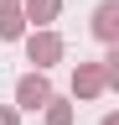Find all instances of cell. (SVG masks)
Segmentation results:
<instances>
[{"mask_svg":"<svg viewBox=\"0 0 119 125\" xmlns=\"http://www.w3.org/2000/svg\"><path fill=\"white\" fill-rule=\"evenodd\" d=\"M47 99H52V83H47L41 73H26L21 83H16V104H21V109H41Z\"/></svg>","mask_w":119,"mask_h":125,"instance_id":"cell-1","label":"cell"},{"mask_svg":"<svg viewBox=\"0 0 119 125\" xmlns=\"http://www.w3.org/2000/svg\"><path fill=\"white\" fill-rule=\"evenodd\" d=\"M26 57H31L36 68H47V62H57V57H62V42H57L52 31H36V37L26 42Z\"/></svg>","mask_w":119,"mask_h":125,"instance_id":"cell-2","label":"cell"},{"mask_svg":"<svg viewBox=\"0 0 119 125\" xmlns=\"http://www.w3.org/2000/svg\"><path fill=\"white\" fill-rule=\"evenodd\" d=\"M103 83H109V78H103V68H98V62H83V68H78V78H72V89H78L83 99L103 94Z\"/></svg>","mask_w":119,"mask_h":125,"instance_id":"cell-3","label":"cell"},{"mask_svg":"<svg viewBox=\"0 0 119 125\" xmlns=\"http://www.w3.org/2000/svg\"><path fill=\"white\" fill-rule=\"evenodd\" d=\"M93 37H103V42L119 37V5H114V0H103V5L93 10Z\"/></svg>","mask_w":119,"mask_h":125,"instance_id":"cell-4","label":"cell"},{"mask_svg":"<svg viewBox=\"0 0 119 125\" xmlns=\"http://www.w3.org/2000/svg\"><path fill=\"white\" fill-rule=\"evenodd\" d=\"M21 26H26L21 5H10V0H5V5H0V37H5V42H16V37H21Z\"/></svg>","mask_w":119,"mask_h":125,"instance_id":"cell-5","label":"cell"},{"mask_svg":"<svg viewBox=\"0 0 119 125\" xmlns=\"http://www.w3.org/2000/svg\"><path fill=\"white\" fill-rule=\"evenodd\" d=\"M57 5H62V0H26V10H21V16L41 26V21H52V16H57Z\"/></svg>","mask_w":119,"mask_h":125,"instance_id":"cell-6","label":"cell"},{"mask_svg":"<svg viewBox=\"0 0 119 125\" xmlns=\"http://www.w3.org/2000/svg\"><path fill=\"white\" fill-rule=\"evenodd\" d=\"M47 125H72V109L57 104V99H47Z\"/></svg>","mask_w":119,"mask_h":125,"instance_id":"cell-7","label":"cell"},{"mask_svg":"<svg viewBox=\"0 0 119 125\" xmlns=\"http://www.w3.org/2000/svg\"><path fill=\"white\" fill-rule=\"evenodd\" d=\"M0 125H16V109H0Z\"/></svg>","mask_w":119,"mask_h":125,"instance_id":"cell-8","label":"cell"},{"mask_svg":"<svg viewBox=\"0 0 119 125\" xmlns=\"http://www.w3.org/2000/svg\"><path fill=\"white\" fill-rule=\"evenodd\" d=\"M103 125H119V115H109V120H103Z\"/></svg>","mask_w":119,"mask_h":125,"instance_id":"cell-9","label":"cell"}]
</instances>
